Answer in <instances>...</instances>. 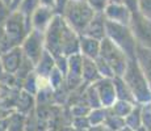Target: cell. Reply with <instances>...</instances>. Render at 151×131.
Segmentation results:
<instances>
[{
    "mask_svg": "<svg viewBox=\"0 0 151 131\" xmlns=\"http://www.w3.org/2000/svg\"><path fill=\"white\" fill-rule=\"evenodd\" d=\"M122 79L130 88L135 101L149 104L151 101V88L146 76L143 75L137 59H129Z\"/></svg>",
    "mask_w": 151,
    "mask_h": 131,
    "instance_id": "obj_1",
    "label": "cell"
},
{
    "mask_svg": "<svg viewBox=\"0 0 151 131\" xmlns=\"http://www.w3.org/2000/svg\"><path fill=\"white\" fill-rule=\"evenodd\" d=\"M96 12L86 0H68L65 7V21L78 33H84Z\"/></svg>",
    "mask_w": 151,
    "mask_h": 131,
    "instance_id": "obj_2",
    "label": "cell"
},
{
    "mask_svg": "<svg viewBox=\"0 0 151 131\" xmlns=\"http://www.w3.org/2000/svg\"><path fill=\"white\" fill-rule=\"evenodd\" d=\"M105 33L108 38L125 52L127 59H135L137 42L129 26L110 21L105 17Z\"/></svg>",
    "mask_w": 151,
    "mask_h": 131,
    "instance_id": "obj_3",
    "label": "cell"
},
{
    "mask_svg": "<svg viewBox=\"0 0 151 131\" xmlns=\"http://www.w3.org/2000/svg\"><path fill=\"white\" fill-rule=\"evenodd\" d=\"M100 58H103L113 69L116 76H124L127 66V57L118 46H116L109 38H104L100 46Z\"/></svg>",
    "mask_w": 151,
    "mask_h": 131,
    "instance_id": "obj_4",
    "label": "cell"
},
{
    "mask_svg": "<svg viewBox=\"0 0 151 131\" xmlns=\"http://www.w3.org/2000/svg\"><path fill=\"white\" fill-rule=\"evenodd\" d=\"M65 19L60 16H55L51 19L50 24L47 25V33L45 36V43L47 47V52L51 57L60 58L62 55V42L63 31H65Z\"/></svg>",
    "mask_w": 151,
    "mask_h": 131,
    "instance_id": "obj_5",
    "label": "cell"
},
{
    "mask_svg": "<svg viewBox=\"0 0 151 131\" xmlns=\"http://www.w3.org/2000/svg\"><path fill=\"white\" fill-rule=\"evenodd\" d=\"M129 28L135 38L137 45L151 49V20L141 12L132 13Z\"/></svg>",
    "mask_w": 151,
    "mask_h": 131,
    "instance_id": "obj_6",
    "label": "cell"
},
{
    "mask_svg": "<svg viewBox=\"0 0 151 131\" xmlns=\"http://www.w3.org/2000/svg\"><path fill=\"white\" fill-rule=\"evenodd\" d=\"M43 45V34L41 30H32V33L28 34V37L24 39V45H22V51H24L25 57L33 62V64H38L41 60L42 55L45 51H42Z\"/></svg>",
    "mask_w": 151,
    "mask_h": 131,
    "instance_id": "obj_7",
    "label": "cell"
},
{
    "mask_svg": "<svg viewBox=\"0 0 151 131\" xmlns=\"http://www.w3.org/2000/svg\"><path fill=\"white\" fill-rule=\"evenodd\" d=\"M5 37L9 39L13 47H17V43H21L25 36V24L24 16L20 12H13L5 21Z\"/></svg>",
    "mask_w": 151,
    "mask_h": 131,
    "instance_id": "obj_8",
    "label": "cell"
},
{
    "mask_svg": "<svg viewBox=\"0 0 151 131\" xmlns=\"http://www.w3.org/2000/svg\"><path fill=\"white\" fill-rule=\"evenodd\" d=\"M105 17L110 21L118 22V24L127 25L130 24L132 20V12L125 7L124 4H114V3H109L106 9L104 11Z\"/></svg>",
    "mask_w": 151,
    "mask_h": 131,
    "instance_id": "obj_9",
    "label": "cell"
},
{
    "mask_svg": "<svg viewBox=\"0 0 151 131\" xmlns=\"http://www.w3.org/2000/svg\"><path fill=\"white\" fill-rule=\"evenodd\" d=\"M1 64L3 68L7 74L13 75L14 72L19 71L20 66L22 63V49L20 47H14L12 50H9L5 54H1Z\"/></svg>",
    "mask_w": 151,
    "mask_h": 131,
    "instance_id": "obj_10",
    "label": "cell"
},
{
    "mask_svg": "<svg viewBox=\"0 0 151 131\" xmlns=\"http://www.w3.org/2000/svg\"><path fill=\"white\" fill-rule=\"evenodd\" d=\"M99 97H100V101L104 106H113L114 105V100L117 98V94H116V89L114 85H113V80L110 81L109 79H103L100 83H97L96 85Z\"/></svg>",
    "mask_w": 151,
    "mask_h": 131,
    "instance_id": "obj_11",
    "label": "cell"
},
{
    "mask_svg": "<svg viewBox=\"0 0 151 131\" xmlns=\"http://www.w3.org/2000/svg\"><path fill=\"white\" fill-rule=\"evenodd\" d=\"M86 37L93 39H104L105 37V16L103 13H96V16L93 17L89 25L87 26V29L84 30Z\"/></svg>",
    "mask_w": 151,
    "mask_h": 131,
    "instance_id": "obj_12",
    "label": "cell"
},
{
    "mask_svg": "<svg viewBox=\"0 0 151 131\" xmlns=\"http://www.w3.org/2000/svg\"><path fill=\"white\" fill-rule=\"evenodd\" d=\"M135 59H137L138 64L141 67L143 75L146 76L147 81H149V85L151 88V49L137 45V49H135Z\"/></svg>",
    "mask_w": 151,
    "mask_h": 131,
    "instance_id": "obj_13",
    "label": "cell"
},
{
    "mask_svg": "<svg viewBox=\"0 0 151 131\" xmlns=\"http://www.w3.org/2000/svg\"><path fill=\"white\" fill-rule=\"evenodd\" d=\"M113 85L116 89V94L117 98L121 101H127V102H135V98L133 96L130 88L127 87V84L125 83V80L121 76H114L113 77Z\"/></svg>",
    "mask_w": 151,
    "mask_h": 131,
    "instance_id": "obj_14",
    "label": "cell"
},
{
    "mask_svg": "<svg viewBox=\"0 0 151 131\" xmlns=\"http://www.w3.org/2000/svg\"><path fill=\"white\" fill-rule=\"evenodd\" d=\"M100 46L101 43L97 39L89 38V37H84L80 42V47H82L84 57L89 59H97L100 57Z\"/></svg>",
    "mask_w": 151,
    "mask_h": 131,
    "instance_id": "obj_15",
    "label": "cell"
},
{
    "mask_svg": "<svg viewBox=\"0 0 151 131\" xmlns=\"http://www.w3.org/2000/svg\"><path fill=\"white\" fill-rule=\"evenodd\" d=\"M53 11L47 7H38L33 13V26L37 30H41L45 25H49L51 21Z\"/></svg>",
    "mask_w": 151,
    "mask_h": 131,
    "instance_id": "obj_16",
    "label": "cell"
},
{
    "mask_svg": "<svg viewBox=\"0 0 151 131\" xmlns=\"http://www.w3.org/2000/svg\"><path fill=\"white\" fill-rule=\"evenodd\" d=\"M100 77H101V75H100V72H99L97 64L93 62V59L83 57V79L84 80L95 81Z\"/></svg>",
    "mask_w": 151,
    "mask_h": 131,
    "instance_id": "obj_17",
    "label": "cell"
},
{
    "mask_svg": "<svg viewBox=\"0 0 151 131\" xmlns=\"http://www.w3.org/2000/svg\"><path fill=\"white\" fill-rule=\"evenodd\" d=\"M133 104L132 102H127V101H121L118 100L117 102L113 105V112H114L116 115L121 118H126L130 113L133 112Z\"/></svg>",
    "mask_w": 151,
    "mask_h": 131,
    "instance_id": "obj_18",
    "label": "cell"
},
{
    "mask_svg": "<svg viewBox=\"0 0 151 131\" xmlns=\"http://www.w3.org/2000/svg\"><path fill=\"white\" fill-rule=\"evenodd\" d=\"M40 0H22L21 3V8L19 9V12L22 14V16L30 17L32 13H34L37 9V5H38Z\"/></svg>",
    "mask_w": 151,
    "mask_h": 131,
    "instance_id": "obj_19",
    "label": "cell"
},
{
    "mask_svg": "<svg viewBox=\"0 0 151 131\" xmlns=\"http://www.w3.org/2000/svg\"><path fill=\"white\" fill-rule=\"evenodd\" d=\"M88 4L92 9L97 13H104V11L108 7V0H88Z\"/></svg>",
    "mask_w": 151,
    "mask_h": 131,
    "instance_id": "obj_20",
    "label": "cell"
},
{
    "mask_svg": "<svg viewBox=\"0 0 151 131\" xmlns=\"http://www.w3.org/2000/svg\"><path fill=\"white\" fill-rule=\"evenodd\" d=\"M139 12L151 20V0H139Z\"/></svg>",
    "mask_w": 151,
    "mask_h": 131,
    "instance_id": "obj_21",
    "label": "cell"
},
{
    "mask_svg": "<svg viewBox=\"0 0 151 131\" xmlns=\"http://www.w3.org/2000/svg\"><path fill=\"white\" fill-rule=\"evenodd\" d=\"M122 4L132 13L139 12V0H122Z\"/></svg>",
    "mask_w": 151,
    "mask_h": 131,
    "instance_id": "obj_22",
    "label": "cell"
},
{
    "mask_svg": "<svg viewBox=\"0 0 151 131\" xmlns=\"http://www.w3.org/2000/svg\"><path fill=\"white\" fill-rule=\"evenodd\" d=\"M7 14H8V12H7V9H5V7H4V3L0 0V25H1V22L3 21H7Z\"/></svg>",
    "mask_w": 151,
    "mask_h": 131,
    "instance_id": "obj_23",
    "label": "cell"
},
{
    "mask_svg": "<svg viewBox=\"0 0 151 131\" xmlns=\"http://www.w3.org/2000/svg\"><path fill=\"white\" fill-rule=\"evenodd\" d=\"M40 4H42V7H50L51 4H54V0H40Z\"/></svg>",
    "mask_w": 151,
    "mask_h": 131,
    "instance_id": "obj_24",
    "label": "cell"
},
{
    "mask_svg": "<svg viewBox=\"0 0 151 131\" xmlns=\"http://www.w3.org/2000/svg\"><path fill=\"white\" fill-rule=\"evenodd\" d=\"M110 3H114V4H122V0H109Z\"/></svg>",
    "mask_w": 151,
    "mask_h": 131,
    "instance_id": "obj_25",
    "label": "cell"
},
{
    "mask_svg": "<svg viewBox=\"0 0 151 131\" xmlns=\"http://www.w3.org/2000/svg\"><path fill=\"white\" fill-rule=\"evenodd\" d=\"M120 131H134V130H132V129H130V127H127V126H125V127H124V129H121Z\"/></svg>",
    "mask_w": 151,
    "mask_h": 131,
    "instance_id": "obj_26",
    "label": "cell"
},
{
    "mask_svg": "<svg viewBox=\"0 0 151 131\" xmlns=\"http://www.w3.org/2000/svg\"><path fill=\"white\" fill-rule=\"evenodd\" d=\"M1 69H4L3 68V64H1V60H0V79L3 77V74H1Z\"/></svg>",
    "mask_w": 151,
    "mask_h": 131,
    "instance_id": "obj_27",
    "label": "cell"
},
{
    "mask_svg": "<svg viewBox=\"0 0 151 131\" xmlns=\"http://www.w3.org/2000/svg\"><path fill=\"white\" fill-rule=\"evenodd\" d=\"M137 131H147V129H146V127H143V126H142V127H139V129H138Z\"/></svg>",
    "mask_w": 151,
    "mask_h": 131,
    "instance_id": "obj_28",
    "label": "cell"
}]
</instances>
